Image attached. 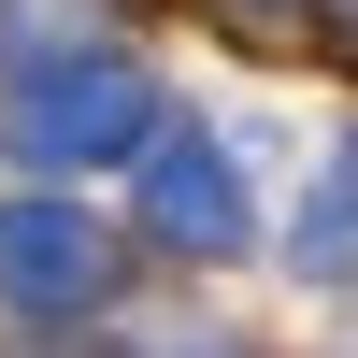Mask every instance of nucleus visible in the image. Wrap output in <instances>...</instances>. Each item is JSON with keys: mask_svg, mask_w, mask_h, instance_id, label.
Masks as SVG:
<instances>
[{"mask_svg": "<svg viewBox=\"0 0 358 358\" xmlns=\"http://www.w3.org/2000/svg\"><path fill=\"white\" fill-rule=\"evenodd\" d=\"M143 72L115 43H72V57H29L15 72V143L29 158H57V172H86V158H143Z\"/></svg>", "mask_w": 358, "mask_h": 358, "instance_id": "nucleus-1", "label": "nucleus"}, {"mask_svg": "<svg viewBox=\"0 0 358 358\" xmlns=\"http://www.w3.org/2000/svg\"><path fill=\"white\" fill-rule=\"evenodd\" d=\"M101 287H115V244L72 201H0V301L15 315H86Z\"/></svg>", "mask_w": 358, "mask_h": 358, "instance_id": "nucleus-2", "label": "nucleus"}, {"mask_svg": "<svg viewBox=\"0 0 358 358\" xmlns=\"http://www.w3.org/2000/svg\"><path fill=\"white\" fill-rule=\"evenodd\" d=\"M143 215H158V244L229 258V244H244V172H229L201 129H172V143H143Z\"/></svg>", "mask_w": 358, "mask_h": 358, "instance_id": "nucleus-3", "label": "nucleus"}, {"mask_svg": "<svg viewBox=\"0 0 358 358\" xmlns=\"http://www.w3.org/2000/svg\"><path fill=\"white\" fill-rule=\"evenodd\" d=\"M301 258H315V273H358V143L330 158V187L301 201Z\"/></svg>", "mask_w": 358, "mask_h": 358, "instance_id": "nucleus-4", "label": "nucleus"}, {"mask_svg": "<svg viewBox=\"0 0 358 358\" xmlns=\"http://www.w3.org/2000/svg\"><path fill=\"white\" fill-rule=\"evenodd\" d=\"M330 15H344V43H358V0H330Z\"/></svg>", "mask_w": 358, "mask_h": 358, "instance_id": "nucleus-5", "label": "nucleus"}]
</instances>
